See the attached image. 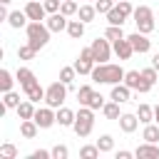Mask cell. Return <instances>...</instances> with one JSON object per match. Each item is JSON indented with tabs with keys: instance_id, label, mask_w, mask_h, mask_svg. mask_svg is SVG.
I'll list each match as a JSON object with an SVG mask.
<instances>
[{
	"instance_id": "7a4b0ae2",
	"label": "cell",
	"mask_w": 159,
	"mask_h": 159,
	"mask_svg": "<svg viewBox=\"0 0 159 159\" xmlns=\"http://www.w3.org/2000/svg\"><path fill=\"white\" fill-rule=\"evenodd\" d=\"M25 35H27V42L40 52V50L50 42L52 30L45 25V20H30V22H27V27H25Z\"/></svg>"
},
{
	"instance_id": "1f68e13d",
	"label": "cell",
	"mask_w": 159,
	"mask_h": 159,
	"mask_svg": "<svg viewBox=\"0 0 159 159\" xmlns=\"http://www.w3.org/2000/svg\"><path fill=\"white\" fill-rule=\"evenodd\" d=\"M97 147H99V152H102V154L112 152V149H114V137H112V134H102V137L97 139Z\"/></svg>"
},
{
	"instance_id": "484cf974",
	"label": "cell",
	"mask_w": 159,
	"mask_h": 159,
	"mask_svg": "<svg viewBox=\"0 0 159 159\" xmlns=\"http://www.w3.org/2000/svg\"><path fill=\"white\" fill-rule=\"evenodd\" d=\"M20 102H22V99H20V94H17L15 89L2 92V104H5L7 109H17V107H20Z\"/></svg>"
},
{
	"instance_id": "f6af8a7d",
	"label": "cell",
	"mask_w": 159,
	"mask_h": 159,
	"mask_svg": "<svg viewBox=\"0 0 159 159\" xmlns=\"http://www.w3.org/2000/svg\"><path fill=\"white\" fill-rule=\"evenodd\" d=\"M134 157V152H127V149H119L117 152V159H132Z\"/></svg>"
},
{
	"instance_id": "ee69618b",
	"label": "cell",
	"mask_w": 159,
	"mask_h": 159,
	"mask_svg": "<svg viewBox=\"0 0 159 159\" xmlns=\"http://www.w3.org/2000/svg\"><path fill=\"white\" fill-rule=\"evenodd\" d=\"M30 159H52V149L47 152V149H35L32 154H30Z\"/></svg>"
},
{
	"instance_id": "c3c4849f",
	"label": "cell",
	"mask_w": 159,
	"mask_h": 159,
	"mask_svg": "<svg viewBox=\"0 0 159 159\" xmlns=\"http://www.w3.org/2000/svg\"><path fill=\"white\" fill-rule=\"evenodd\" d=\"M10 2H12V0H0V5H10Z\"/></svg>"
},
{
	"instance_id": "4316f807",
	"label": "cell",
	"mask_w": 159,
	"mask_h": 159,
	"mask_svg": "<svg viewBox=\"0 0 159 159\" xmlns=\"http://www.w3.org/2000/svg\"><path fill=\"white\" fill-rule=\"evenodd\" d=\"M137 117H139L142 124L154 122V107H149V104H139V107H137Z\"/></svg>"
},
{
	"instance_id": "7dc6e473",
	"label": "cell",
	"mask_w": 159,
	"mask_h": 159,
	"mask_svg": "<svg viewBox=\"0 0 159 159\" xmlns=\"http://www.w3.org/2000/svg\"><path fill=\"white\" fill-rule=\"evenodd\" d=\"M154 122H157V124H159V104H157V107H154Z\"/></svg>"
},
{
	"instance_id": "9a60e30c",
	"label": "cell",
	"mask_w": 159,
	"mask_h": 159,
	"mask_svg": "<svg viewBox=\"0 0 159 159\" xmlns=\"http://www.w3.org/2000/svg\"><path fill=\"white\" fill-rule=\"evenodd\" d=\"M109 99H114V102H119V104H124V102H129L132 99V89L124 84V82H119V84H112V92H109Z\"/></svg>"
},
{
	"instance_id": "74e56055",
	"label": "cell",
	"mask_w": 159,
	"mask_h": 159,
	"mask_svg": "<svg viewBox=\"0 0 159 159\" xmlns=\"http://www.w3.org/2000/svg\"><path fill=\"white\" fill-rule=\"evenodd\" d=\"M114 5H117V0H94V7H97L99 15H107Z\"/></svg>"
},
{
	"instance_id": "5bb4252c",
	"label": "cell",
	"mask_w": 159,
	"mask_h": 159,
	"mask_svg": "<svg viewBox=\"0 0 159 159\" xmlns=\"http://www.w3.org/2000/svg\"><path fill=\"white\" fill-rule=\"evenodd\" d=\"M25 15H27L30 20H45V17H47V10H45V5H42L40 0H27Z\"/></svg>"
},
{
	"instance_id": "f1b7e54d",
	"label": "cell",
	"mask_w": 159,
	"mask_h": 159,
	"mask_svg": "<svg viewBox=\"0 0 159 159\" xmlns=\"http://www.w3.org/2000/svg\"><path fill=\"white\" fill-rule=\"evenodd\" d=\"M104 37H107V40H112V42H117V40H122V37H127V35H124L122 25H107Z\"/></svg>"
},
{
	"instance_id": "d6986e66",
	"label": "cell",
	"mask_w": 159,
	"mask_h": 159,
	"mask_svg": "<svg viewBox=\"0 0 159 159\" xmlns=\"http://www.w3.org/2000/svg\"><path fill=\"white\" fill-rule=\"evenodd\" d=\"M35 109H37V107H35L32 99H22L15 112H17V119H32V117H35Z\"/></svg>"
},
{
	"instance_id": "30bf717a",
	"label": "cell",
	"mask_w": 159,
	"mask_h": 159,
	"mask_svg": "<svg viewBox=\"0 0 159 159\" xmlns=\"http://www.w3.org/2000/svg\"><path fill=\"white\" fill-rule=\"evenodd\" d=\"M45 25H47L52 32H62V30H67L70 20H67V15H62V12H52V15L45 17Z\"/></svg>"
},
{
	"instance_id": "277c9868",
	"label": "cell",
	"mask_w": 159,
	"mask_h": 159,
	"mask_svg": "<svg viewBox=\"0 0 159 159\" xmlns=\"http://www.w3.org/2000/svg\"><path fill=\"white\" fill-rule=\"evenodd\" d=\"M132 20H134L137 30H139V32H144V35H149V32L154 30V12H152V7H149V5H139V7H134Z\"/></svg>"
},
{
	"instance_id": "7bdbcfd3",
	"label": "cell",
	"mask_w": 159,
	"mask_h": 159,
	"mask_svg": "<svg viewBox=\"0 0 159 159\" xmlns=\"http://www.w3.org/2000/svg\"><path fill=\"white\" fill-rule=\"evenodd\" d=\"M117 7H119L127 17H132V12H134V7H132V2H129V0H119V2H117Z\"/></svg>"
},
{
	"instance_id": "9c48e42d",
	"label": "cell",
	"mask_w": 159,
	"mask_h": 159,
	"mask_svg": "<svg viewBox=\"0 0 159 159\" xmlns=\"http://www.w3.org/2000/svg\"><path fill=\"white\" fill-rule=\"evenodd\" d=\"M129 37V42H132V47H134V52H139V55H147L149 50H152V40H149V35H144V32H132V35H127Z\"/></svg>"
},
{
	"instance_id": "ffe728a7",
	"label": "cell",
	"mask_w": 159,
	"mask_h": 159,
	"mask_svg": "<svg viewBox=\"0 0 159 159\" xmlns=\"http://www.w3.org/2000/svg\"><path fill=\"white\" fill-rule=\"evenodd\" d=\"M75 119H77V112H72V109H67V107H60V109H57V124H60V127H72Z\"/></svg>"
},
{
	"instance_id": "ab89813d",
	"label": "cell",
	"mask_w": 159,
	"mask_h": 159,
	"mask_svg": "<svg viewBox=\"0 0 159 159\" xmlns=\"http://www.w3.org/2000/svg\"><path fill=\"white\" fill-rule=\"evenodd\" d=\"M70 157V149L65 144H55L52 147V159H67Z\"/></svg>"
},
{
	"instance_id": "681fc988",
	"label": "cell",
	"mask_w": 159,
	"mask_h": 159,
	"mask_svg": "<svg viewBox=\"0 0 159 159\" xmlns=\"http://www.w3.org/2000/svg\"><path fill=\"white\" fill-rule=\"evenodd\" d=\"M117 2H119V0H117Z\"/></svg>"
},
{
	"instance_id": "83f0119b",
	"label": "cell",
	"mask_w": 159,
	"mask_h": 159,
	"mask_svg": "<svg viewBox=\"0 0 159 159\" xmlns=\"http://www.w3.org/2000/svg\"><path fill=\"white\" fill-rule=\"evenodd\" d=\"M102 114H104L107 119H119V117H122V112H119V102H114V99L107 102V104L102 107Z\"/></svg>"
},
{
	"instance_id": "5b68a950",
	"label": "cell",
	"mask_w": 159,
	"mask_h": 159,
	"mask_svg": "<svg viewBox=\"0 0 159 159\" xmlns=\"http://www.w3.org/2000/svg\"><path fill=\"white\" fill-rule=\"evenodd\" d=\"M67 87H70V84H65L62 80L52 82V84L45 89V104H50L52 109H60L62 102L67 99Z\"/></svg>"
},
{
	"instance_id": "b9f144b4",
	"label": "cell",
	"mask_w": 159,
	"mask_h": 159,
	"mask_svg": "<svg viewBox=\"0 0 159 159\" xmlns=\"http://www.w3.org/2000/svg\"><path fill=\"white\" fill-rule=\"evenodd\" d=\"M42 5H45V10H47V15H52V12H60L62 0H42Z\"/></svg>"
},
{
	"instance_id": "44dd1931",
	"label": "cell",
	"mask_w": 159,
	"mask_h": 159,
	"mask_svg": "<svg viewBox=\"0 0 159 159\" xmlns=\"http://www.w3.org/2000/svg\"><path fill=\"white\" fill-rule=\"evenodd\" d=\"M99 12H97V7L94 5H89V2H84V5H80V10H77V17L87 25V22H92L94 17H97Z\"/></svg>"
},
{
	"instance_id": "e575fe53",
	"label": "cell",
	"mask_w": 159,
	"mask_h": 159,
	"mask_svg": "<svg viewBox=\"0 0 159 159\" xmlns=\"http://www.w3.org/2000/svg\"><path fill=\"white\" fill-rule=\"evenodd\" d=\"M99 154H102V152H99L97 144H84V147L80 149V157H82V159H97Z\"/></svg>"
},
{
	"instance_id": "d6a6232c",
	"label": "cell",
	"mask_w": 159,
	"mask_h": 159,
	"mask_svg": "<svg viewBox=\"0 0 159 159\" xmlns=\"http://www.w3.org/2000/svg\"><path fill=\"white\" fill-rule=\"evenodd\" d=\"M17 147L15 144H10V142H5V144H0V159H17Z\"/></svg>"
},
{
	"instance_id": "7402d4cb",
	"label": "cell",
	"mask_w": 159,
	"mask_h": 159,
	"mask_svg": "<svg viewBox=\"0 0 159 159\" xmlns=\"http://www.w3.org/2000/svg\"><path fill=\"white\" fill-rule=\"evenodd\" d=\"M22 92H25V94H27V99H32L35 104H37V102H45V89L40 87V82H35V84L25 87Z\"/></svg>"
},
{
	"instance_id": "60d3db41",
	"label": "cell",
	"mask_w": 159,
	"mask_h": 159,
	"mask_svg": "<svg viewBox=\"0 0 159 159\" xmlns=\"http://www.w3.org/2000/svg\"><path fill=\"white\" fill-rule=\"evenodd\" d=\"M104 104H107V102H104V97H102V94H99V92H94V94H92V99H89V104H87V107H92V109H94V112H97V109H102V107H104Z\"/></svg>"
},
{
	"instance_id": "f546056e",
	"label": "cell",
	"mask_w": 159,
	"mask_h": 159,
	"mask_svg": "<svg viewBox=\"0 0 159 159\" xmlns=\"http://www.w3.org/2000/svg\"><path fill=\"white\" fill-rule=\"evenodd\" d=\"M92 94H94V87H92V84H82V87L77 89V102H80V104H89Z\"/></svg>"
},
{
	"instance_id": "7c38bea8",
	"label": "cell",
	"mask_w": 159,
	"mask_h": 159,
	"mask_svg": "<svg viewBox=\"0 0 159 159\" xmlns=\"http://www.w3.org/2000/svg\"><path fill=\"white\" fill-rule=\"evenodd\" d=\"M112 50H114V55H117L119 60H129V57L134 55V47H132L129 37H122V40L112 42Z\"/></svg>"
},
{
	"instance_id": "603a6c76",
	"label": "cell",
	"mask_w": 159,
	"mask_h": 159,
	"mask_svg": "<svg viewBox=\"0 0 159 159\" xmlns=\"http://www.w3.org/2000/svg\"><path fill=\"white\" fill-rule=\"evenodd\" d=\"M142 139H144V142H154V144H159V124H157V122H149V124H144Z\"/></svg>"
},
{
	"instance_id": "6da1fadb",
	"label": "cell",
	"mask_w": 159,
	"mask_h": 159,
	"mask_svg": "<svg viewBox=\"0 0 159 159\" xmlns=\"http://www.w3.org/2000/svg\"><path fill=\"white\" fill-rule=\"evenodd\" d=\"M124 70H122V65H114V62H102V65H94V70L89 72V77H92V82H97V84H119V82H124Z\"/></svg>"
},
{
	"instance_id": "2e32d148",
	"label": "cell",
	"mask_w": 159,
	"mask_h": 159,
	"mask_svg": "<svg viewBox=\"0 0 159 159\" xmlns=\"http://www.w3.org/2000/svg\"><path fill=\"white\" fill-rule=\"evenodd\" d=\"M15 80L20 82V87H22V89L37 82V77H35V72H32L30 67H17V72H15Z\"/></svg>"
},
{
	"instance_id": "3957f363",
	"label": "cell",
	"mask_w": 159,
	"mask_h": 159,
	"mask_svg": "<svg viewBox=\"0 0 159 159\" xmlns=\"http://www.w3.org/2000/svg\"><path fill=\"white\" fill-rule=\"evenodd\" d=\"M92 127H94V109L87 107V104H80V109H77V119H75V124H72L75 134H77L80 139H84V137L92 134Z\"/></svg>"
},
{
	"instance_id": "52a82bcc",
	"label": "cell",
	"mask_w": 159,
	"mask_h": 159,
	"mask_svg": "<svg viewBox=\"0 0 159 159\" xmlns=\"http://www.w3.org/2000/svg\"><path fill=\"white\" fill-rule=\"evenodd\" d=\"M124 84H127L132 92H139V94H147V92L152 89V84L142 77V70H129V72L124 75Z\"/></svg>"
},
{
	"instance_id": "d4e9b609",
	"label": "cell",
	"mask_w": 159,
	"mask_h": 159,
	"mask_svg": "<svg viewBox=\"0 0 159 159\" xmlns=\"http://www.w3.org/2000/svg\"><path fill=\"white\" fill-rule=\"evenodd\" d=\"M127 20H129V17H127V15H124V12H122L117 5H114L109 12H107V22H109V25H124Z\"/></svg>"
},
{
	"instance_id": "f35d334b",
	"label": "cell",
	"mask_w": 159,
	"mask_h": 159,
	"mask_svg": "<svg viewBox=\"0 0 159 159\" xmlns=\"http://www.w3.org/2000/svg\"><path fill=\"white\" fill-rule=\"evenodd\" d=\"M142 77H144V80H147V82H149V84L154 87V82L159 80V72H157V70H154V67L149 65V67H144V70H142Z\"/></svg>"
},
{
	"instance_id": "e0dca14e",
	"label": "cell",
	"mask_w": 159,
	"mask_h": 159,
	"mask_svg": "<svg viewBox=\"0 0 159 159\" xmlns=\"http://www.w3.org/2000/svg\"><path fill=\"white\" fill-rule=\"evenodd\" d=\"M27 22H30V17L25 15V10H12V12L7 15V25H10V27H15V30L27 27Z\"/></svg>"
},
{
	"instance_id": "8992f818",
	"label": "cell",
	"mask_w": 159,
	"mask_h": 159,
	"mask_svg": "<svg viewBox=\"0 0 159 159\" xmlns=\"http://www.w3.org/2000/svg\"><path fill=\"white\" fill-rule=\"evenodd\" d=\"M92 57H94V62L97 65H102V62H109V57H112V40H107V37H97V40H92Z\"/></svg>"
},
{
	"instance_id": "ac0fdd59",
	"label": "cell",
	"mask_w": 159,
	"mask_h": 159,
	"mask_svg": "<svg viewBox=\"0 0 159 159\" xmlns=\"http://www.w3.org/2000/svg\"><path fill=\"white\" fill-rule=\"evenodd\" d=\"M37 132H40V127H37L35 119H20V134H22L25 139H35Z\"/></svg>"
},
{
	"instance_id": "8d00e7d4",
	"label": "cell",
	"mask_w": 159,
	"mask_h": 159,
	"mask_svg": "<svg viewBox=\"0 0 159 159\" xmlns=\"http://www.w3.org/2000/svg\"><path fill=\"white\" fill-rule=\"evenodd\" d=\"M77 10H80V5H77L75 0H62V7H60V12H62V15L72 17V15H77Z\"/></svg>"
},
{
	"instance_id": "ba28073f",
	"label": "cell",
	"mask_w": 159,
	"mask_h": 159,
	"mask_svg": "<svg viewBox=\"0 0 159 159\" xmlns=\"http://www.w3.org/2000/svg\"><path fill=\"white\" fill-rule=\"evenodd\" d=\"M32 119L37 122V127H40V129H50L52 124H57V109H52L50 104H45V107H37Z\"/></svg>"
},
{
	"instance_id": "4dcf8cb0",
	"label": "cell",
	"mask_w": 159,
	"mask_h": 159,
	"mask_svg": "<svg viewBox=\"0 0 159 159\" xmlns=\"http://www.w3.org/2000/svg\"><path fill=\"white\" fill-rule=\"evenodd\" d=\"M15 82H17V80H12L10 70H0V89H2V92H10Z\"/></svg>"
},
{
	"instance_id": "d590c367",
	"label": "cell",
	"mask_w": 159,
	"mask_h": 159,
	"mask_svg": "<svg viewBox=\"0 0 159 159\" xmlns=\"http://www.w3.org/2000/svg\"><path fill=\"white\" fill-rule=\"evenodd\" d=\"M35 55H37V50H35V47H32L30 42H27V45H20V47H17V60H32Z\"/></svg>"
},
{
	"instance_id": "8fae6325",
	"label": "cell",
	"mask_w": 159,
	"mask_h": 159,
	"mask_svg": "<svg viewBox=\"0 0 159 159\" xmlns=\"http://www.w3.org/2000/svg\"><path fill=\"white\" fill-rule=\"evenodd\" d=\"M134 157L137 159H159V144L154 142H144L134 149Z\"/></svg>"
},
{
	"instance_id": "cb8c5ba5",
	"label": "cell",
	"mask_w": 159,
	"mask_h": 159,
	"mask_svg": "<svg viewBox=\"0 0 159 159\" xmlns=\"http://www.w3.org/2000/svg\"><path fill=\"white\" fill-rule=\"evenodd\" d=\"M67 35L72 37V40H80L82 35H84V22L77 17V20H70V25H67Z\"/></svg>"
},
{
	"instance_id": "bcb514c9",
	"label": "cell",
	"mask_w": 159,
	"mask_h": 159,
	"mask_svg": "<svg viewBox=\"0 0 159 159\" xmlns=\"http://www.w3.org/2000/svg\"><path fill=\"white\" fill-rule=\"evenodd\" d=\"M152 67L159 72V52H154V55H152Z\"/></svg>"
},
{
	"instance_id": "836d02e7",
	"label": "cell",
	"mask_w": 159,
	"mask_h": 159,
	"mask_svg": "<svg viewBox=\"0 0 159 159\" xmlns=\"http://www.w3.org/2000/svg\"><path fill=\"white\" fill-rule=\"evenodd\" d=\"M75 77H77L75 65H67V67H62V70H60V80H62L65 84H72V82H75Z\"/></svg>"
},
{
	"instance_id": "4fadbf2b",
	"label": "cell",
	"mask_w": 159,
	"mask_h": 159,
	"mask_svg": "<svg viewBox=\"0 0 159 159\" xmlns=\"http://www.w3.org/2000/svg\"><path fill=\"white\" fill-rule=\"evenodd\" d=\"M117 122H119V129H122L124 134H132V132L142 124V122H139V117H137V114H132V112H122V117H119Z\"/></svg>"
}]
</instances>
